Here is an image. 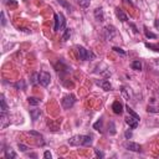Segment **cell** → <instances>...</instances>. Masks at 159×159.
I'll list each match as a JSON object with an SVG mask.
<instances>
[{
  "mask_svg": "<svg viewBox=\"0 0 159 159\" xmlns=\"http://www.w3.org/2000/svg\"><path fill=\"white\" fill-rule=\"evenodd\" d=\"M68 144L73 147H88L92 144V137L91 135H83V134H77L73 135L68 139Z\"/></svg>",
  "mask_w": 159,
  "mask_h": 159,
  "instance_id": "6da1fadb",
  "label": "cell"
},
{
  "mask_svg": "<svg viewBox=\"0 0 159 159\" xmlns=\"http://www.w3.org/2000/svg\"><path fill=\"white\" fill-rule=\"evenodd\" d=\"M125 109H127V112H128V116L125 117V123H127L132 129H135V128L138 127V123H139L140 118H139V116H138L129 106H125Z\"/></svg>",
  "mask_w": 159,
  "mask_h": 159,
  "instance_id": "7a4b0ae2",
  "label": "cell"
},
{
  "mask_svg": "<svg viewBox=\"0 0 159 159\" xmlns=\"http://www.w3.org/2000/svg\"><path fill=\"white\" fill-rule=\"evenodd\" d=\"M76 50H77L78 58L81 61H91V60H94L96 57V55L91 50H87L83 46H76Z\"/></svg>",
  "mask_w": 159,
  "mask_h": 159,
  "instance_id": "3957f363",
  "label": "cell"
},
{
  "mask_svg": "<svg viewBox=\"0 0 159 159\" xmlns=\"http://www.w3.org/2000/svg\"><path fill=\"white\" fill-rule=\"evenodd\" d=\"M65 25H66V19L63 16L62 12L60 14H55V26H53V30L55 31H61L65 29Z\"/></svg>",
  "mask_w": 159,
  "mask_h": 159,
  "instance_id": "277c9868",
  "label": "cell"
},
{
  "mask_svg": "<svg viewBox=\"0 0 159 159\" xmlns=\"http://www.w3.org/2000/svg\"><path fill=\"white\" fill-rule=\"evenodd\" d=\"M116 35H117V30H116L114 26H112V25H107V26L103 29V36H104L106 40L112 41V39H113Z\"/></svg>",
  "mask_w": 159,
  "mask_h": 159,
  "instance_id": "5b68a950",
  "label": "cell"
},
{
  "mask_svg": "<svg viewBox=\"0 0 159 159\" xmlns=\"http://www.w3.org/2000/svg\"><path fill=\"white\" fill-rule=\"evenodd\" d=\"M37 80H39V83H40L41 86H43V87H47V86L50 84V81H51V76H50V73H48V72H46V71H41V72L39 73V77H37Z\"/></svg>",
  "mask_w": 159,
  "mask_h": 159,
  "instance_id": "8992f818",
  "label": "cell"
},
{
  "mask_svg": "<svg viewBox=\"0 0 159 159\" xmlns=\"http://www.w3.org/2000/svg\"><path fill=\"white\" fill-rule=\"evenodd\" d=\"M75 102H76V97L73 94H67L62 98V107L65 109H70V108L73 107Z\"/></svg>",
  "mask_w": 159,
  "mask_h": 159,
  "instance_id": "52a82bcc",
  "label": "cell"
},
{
  "mask_svg": "<svg viewBox=\"0 0 159 159\" xmlns=\"http://www.w3.org/2000/svg\"><path fill=\"white\" fill-rule=\"evenodd\" d=\"M10 117H9V113L7 112H1V114H0V122H1V124H0V127L4 129V128H6L9 124H10V119H9Z\"/></svg>",
  "mask_w": 159,
  "mask_h": 159,
  "instance_id": "ba28073f",
  "label": "cell"
},
{
  "mask_svg": "<svg viewBox=\"0 0 159 159\" xmlns=\"http://www.w3.org/2000/svg\"><path fill=\"white\" fill-rule=\"evenodd\" d=\"M96 84L99 86V87H101L102 89H104V91H111V89H112V84L109 83L108 80H97V81H96Z\"/></svg>",
  "mask_w": 159,
  "mask_h": 159,
  "instance_id": "9c48e42d",
  "label": "cell"
},
{
  "mask_svg": "<svg viewBox=\"0 0 159 159\" xmlns=\"http://www.w3.org/2000/svg\"><path fill=\"white\" fill-rule=\"evenodd\" d=\"M124 148L130 150V152H140V145L138 143H134V142H125L124 143Z\"/></svg>",
  "mask_w": 159,
  "mask_h": 159,
  "instance_id": "30bf717a",
  "label": "cell"
},
{
  "mask_svg": "<svg viewBox=\"0 0 159 159\" xmlns=\"http://www.w3.org/2000/svg\"><path fill=\"white\" fill-rule=\"evenodd\" d=\"M123 104L119 102V101H114L113 102V104H112V109H113V112L116 113V114H122L123 113Z\"/></svg>",
  "mask_w": 159,
  "mask_h": 159,
  "instance_id": "8fae6325",
  "label": "cell"
},
{
  "mask_svg": "<svg viewBox=\"0 0 159 159\" xmlns=\"http://www.w3.org/2000/svg\"><path fill=\"white\" fill-rule=\"evenodd\" d=\"M94 19L99 22H102L104 20V14H103V9L102 7H97L94 10Z\"/></svg>",
  "mask_w": 159,
  "mask_h": 159,
  "instance_id": "7c38bea8",
  "label": "cell"
},
{
  "mask_svg": "<svg viewBox=\"0 0 159 159\" xmlns=\"http://www.w3.org/2000/svg\"><path fill=\"white\" fill-rule=\"evenodd\" d=\"M116 15H117V17L122 21V22H125L127 20H128V17H127V15L124 14V11L120 9V7H116Z\"/></svg>",
  "mask_w": 159,
  "mask_h": 159,
  "instance_id": "4fadbf2b",
  "label": "cell"
},
{
  "mask_svg": "<svg viewBox=\"0 0 159 159\" xmlns=\"http://www.w3.org/2000/svg\"><path fill=\"white\" fill-rule=\"evenodd\" d=\"M4 157L6 159H15L16 158V153L11 148H6V149H4Z\"/></svg>",
  "mask_w": 159,
  "mask_h": 159,
  "instance_id": "5bb4252c",
  "label": "cell"
},
{
  "mask_svg": "<svg viewBox=\"0 0 159 159\" xmlns=\"http://www.w3.org/2000/svg\"><path fill=\"white\" fill-rule=\"evenodd\" d=\"M30 116H31V119L35 122V120H37V118L41 116V111H40V109H31V111H30Z\"/></svg>",
  "mask_w": 159,
  "mask_h": 159,
  "instance_id": "9a60e30c",
  "label": "cell"
},
{
  "mask_svg": "<svg viewBox=\"0 0 159 159\" xmlns=\"http://www.w3.org/2000/svg\"><path fill=\"white\" fill-rule=\"evenodd\" d=\"M27 102H29V104L30 106H39L40 104V102H41V99L40 98H36V97H29L27 98Z\"/></svg>",
  "mask_w": 159,
  "mask_h": 159,
  "instance_id": "2e32d148",
  "label": "cell"
},
{
  "mask_svg": "<svg viewBox=\"0 0 159 159\" xmlns=\"http://www.w3.org/2000/svg\"><path fill=\"white\" fill-rule=\"evenodd\" d=\"M130 66H132V68L135 70V71H140V70H142V62H140L139 60L133 61V62L130 63Z\"/></svg>",
  "mask_w": 159,
  "mask_h": 159,
  "instance_id": "e0dca14e",
  "label": "cell"
},
{
  "mask_svg": "<svg viewBox=\"0 0 159 159\" xmlns=\"http://www.w3.org/2000/svg\"><path fill=\"white\" fill-rule=\"evenodd\" d=\"M145 47L149 48V50H153L155 52H159V43H145Z\"/></svg>",
  "mask_w": 159,
  "mask_h": 159,
  "instance_id": "ac0fdd59",
  "label": "cell"
},
{
  "mask_svg": "<svg viewBox=\"0 0 159 159\" xmlns=\"http://www.w3.org/2000/svg\"><path fill=\"white\" fill-rule=\"evenodd\" d=\"M143 29H144V34H145V36H147L148 39H157V37H158V36H157L155 34H153L152 31H149L147 26H144Z\"/></svg>",
  "mask_w": 159,
  "mask_h": 159,
  "instance_id": "d6986e66",
  "label": "cell"
},
{
  "mask_svg": "<svg viewBox=\"0 0 159 159\" xmlns=\"http://www.w3.org/2000/svg\"><path fill=\"white\" fill-rule=\"evenodd\" d=\"M71 34H72V30L71 29H65V32H63V35H62V41H67L68 39H70V36H71Z\"/></svg>",
  "mask_w": 159,
  "mask_h": 159,
  "instance_id": "ffe728a7",
  "label": "cell"
},
{
  "mask_svg": "<svg viewBox=\"0 0 159 159\" xmlns=\"http://www.w3.org/2000/svg\"><path fill=\"white\" fill-rule=\"evenodd\" d=\"M0 102H1V112H7V104H6V101H5V96L1 94L0 97Z\"/></svg>",
  "mask_w": 159,
  "mask_h": 159,
  "instance_id": "44dd1931",
  "label": "cell"
},
{
  "mask_svg": "<svg viewBox=\"0 0 159 159\" xmlns=\"http://www.w3.org/2000/svg\"><path fill=\"white\" fill-rule=\"evenodd\" d=\"M122 94H123V97H124L125 99L129 101V98H130V91H129V88H127V87H122Z\"/></svg>",
  "mask_w": 159,
  "mask_h": 159,
  "instance_id": "7402d4cb",
  "label": "cell"
},
{
  "mask_svg": "<svg viewBox=\"0 0 159 159\" xmlns=\"http://www.w3.org/2000/svg\"><path fill=\"white\" fill-rule=\"evenodd\" d=\"M77 2H78V5H80L81 7L87 9V7L89 6V4H91V0H77Z\"/></svg>",
  "mask_w": 159,
  "mask_h": 159,
  "instance_id": "603a6c76",
  "label": "cell"
},
{
  "mask_svg": "<svg viewBox=\"0 0 159 159\" xmlns=\"http://www.w3.org/2000/svg\"><path fill=\"white\" fill-rule=\"evenodd\" d=\"M14 87H16L17 89H25L26 88V83H25V81H19V82H16V83H14Z\"/></svg>",
  "mask_w": 159,
  "mask_h": 159,
  "instance_id": "cb8c5ba5",
  "label": "cell"
},
{
  "mask_svg": "<svg viewBox=\"0 0 159 159\" xmlns=\"http://www.w3.org/2000/svg\"><path fill=\"white\" fill-rule=\"evenodd\" d=\"M102 123H103V120H102V118H101V119H98V120L93 124V128L97 129V130H102Z\"/></svg>",
  "mask_w": 159,
  "mask_h": 159,
  "instance_id": "d4e9b609",
  "label": "cell"
},
{
  "mask_svg": "<svg viewBox=\"0 0 159 159\" xmlns=\"http://www.w3.org/2000/svg\"><path fill=\"white\" fill-rule=\"evenodd\" d=\"M113 51H114V52H117V53H119V55H122V56H124V55H125V52H124L120 47H117V46H114V47H113Z\"/></svg>",
  "mask_w": 159,
  "mask_h": 159,
  "instance_id": "484cf974",
  "label": "cell"
},
{
  "mask_svg": "<svg viewBox=\"0 0 159 159\" xmlns=\"http://www.w3.org/2000/svg\"><path fill=\"white\" fill-rule=\"evenodd\" d=\"M29 134H30V135H32V137H37V138H41V139H42V134H40L39 132H35V130H30V132H29Z\"/></svg>",
  "mask_w": 159,
  "mask_h": 159,
  "instance_id": "4316f807",
  "label": "cell"
},
{
  "mask_svg": "<svg viewBox=\"0 0 159 159\" xmlns=\"http://www.w3.org/2000/svg\"><path fill=\"white\" fill-rule=\"evenodd\" d=\"M17 147H19V149H20L21 152H26V150L29 149L26 145H24V144H21V143H19V144H17Z\"/></svg>",
  "mask_w": 159,
  "mask_h": 159,
  "instance_id": "83f0119b",
  "label": "cell"
},
{
  "mask_svg": "<svg viewBox=\"0 0 159 159\" xmlns=\"http://www.w3.org/2000/svg\"><path fill=\"white\" fill-rule=\"evenodd\" d=\"M1 25H2V26L6 25V20H5V14H4V11L1 12Z\"/></svg>",
  "mask_w": 159,
  "mask_h": 159,
  "instance_id": "f1b7e54d",
  "label": "cell"
},
{
  "mask_svg": "<svg viewBox=\"0 0 159 159\" xmlns=\"http://www.w3.org/2000/svg\"><path fill=\"white\" fill-rule=\"evenodd\" d=\"M94 152H96V155H97L98 158H103V157H104V154H103L101 150H98V149H94Z\"/></svg>",
  "mask_w": 159,
  "mask_h": 159,
  "instance_id": "f546056e",
  "label": "cell"
},
{
  "mask_svg": "<svg viewBox=\"0 0 159 159\" xmlns=\"http://www.w3.org/2000/svg\"><path fill=\"white\" fill-rule=\"evenodd\" d=\"M124 137H125L127 139L132 138V132H130V130H125V133H124Z\"/></svg>",
  "mask_w": 159,
  "mask_h": 159,
  "instance_id": "4dcf8cb0",
  "label": "cell"
},
{
  "mask_svg": "<svg viewBox=\"0 0 159 159\" xmlns=\"http://www.w3.org/2000/svg\"><path fill=\"white\" fill-rule=\"evenodd\" d=\"M116 133V129H114V123L111 122V134H114Z\"/></svg>",
  "mask_w": 159,
  "mask_h": 159,
  "instance_id": "1f68e13d",
  "label": "cell"
},
{
  "mask_svg": "<svg viewBox=\"0 0 159 159\" xmlns=\"http://www.w3.org/2000/svg\"><path fill=\"white\" fill-rule=\"evenodd\" d=\"M43 157H45L46 159H51V157H52V155H51V153H50V152H45Z\"/></svg>",
  "mask_w": 159,
  "mask_h": 159,
  "instance_id": "d6a6232c",
  "label": "cell"
},
{
  "mask_svg": "<svg viewBox=\"0 0 159 159\" xmlns=\"http://www.w3.org/2000/svg\"><path fill=\"white\" fill-rule=\"evenodd\" d=\"M7 5H14V6H16V1H15V0H9V1H7Z\"/></svg>",
  "mask_w": 159,
  "mask_h": 159,
  "instance_id": "836d02e7",
  "label": "cell"
},
{
  "mask_svg": "<svg viewBox=\"0 0 159 159\" xmlns=\"http://www.w3.org/2000/svg\"><path fill=\"white\" fill-rule=\"evenodd\" d=\"M130 26H132V29H133V31H134V32L137 34V32H138V30H137V27H135V25H134V24H130Z\"/></svg>",
  "mask_w": 159,
  "mask_h": 159,
  "instance_id": "e575fe53",
  "label": "cell"
},
{
  "mask_svg": "<svg viewBox=\"0 0 159 159\" xmlns=\"http://www.w3.org/2000/svg\"><path fill=\"white\" fill-rule=\"evenodd\" d=\"M154 25H155V27H157V29H159V19H158V20H155Z\"/></svg>",
  "mask_w": 159,
  "mask_h": 159,
  "instance_id": "d590c367",
  "label": "cell"
},
{
  "mask_svg": "<svg viewBox=\"0 0 159 159\" xmlns=\"http://www.w3.org/2000/svg\"><path fill=\"white\" fill-rule=\"evenodd\" d=\"M128 1H130V0H128Z\"/></svg>",
  "mask_w": 159,
  "mask_h": 159,
  "instance_id": "8d00e7d4",
  "label": "cell"
}]
</instances>
